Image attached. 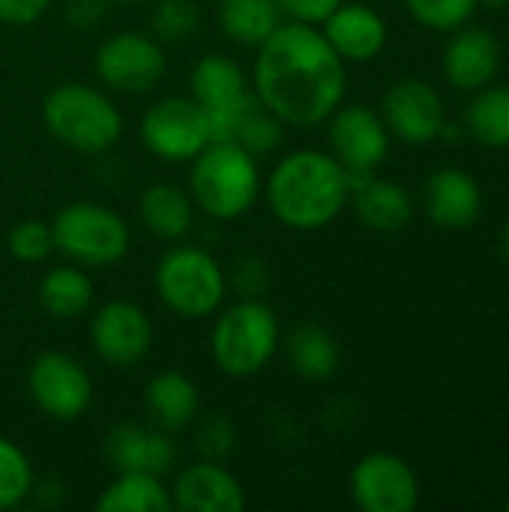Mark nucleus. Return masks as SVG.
<instances>
[{
  "mask_svg": "<svg viewBox=\"0 0 509 512\" xmlns=\"http://www.w3.org/2000/svg\"><path fill=\"white\" fill-rule=\"evenodd\" d=\"M252 90L285 126L309 129L324 123L345 99V60L324 39L318 24L282 21L258 48Z\"/></svg>",
  "mask_w": 509,
  "mask_h": 512,
  "instance_id": "nucleus-1",
  "label": "nucleus"
},
{
  "mask_svg": "<svg viewBox=\"0 0 509 512\" xmlns=\"http://www.w3.org/2000/svg\"><path fill=\"white\" fill-rule=\"evenodd\" d=\"M261 195L279 225L291 231H318L348 207L351 183L333 153L306 147L273 165Z\"/></svg>",
  "mask_w": 509,
  "mask_h": 512,
  "instance_id": "nucleus-2",
  "label": "nucleus"
},
{
  "mask_svg": "<svg viewBox=\"0 0 509 512\" xmlns=\"http://www.w3.org/2000/svg\"><path fill=\"white\" fill-rule=\"evenodd\" d=\"M186 189L204 216L216 222H234L258 204L264 177L249 150L234 141L213 138L189 162Z\"/></svg>",
  "mask_w": 509,
  "mask_h": 512,
  "instance_id": "nucleus-3",
  "label": "nucleus"
},
{
  "mask_svg": "<svg viewBox=\"0 0 509 512\" xmlns=\"http://www.w3.org/2000/svg\"><path fill=\"white\" fill-rule=\"evenodd\" d=\"M39 111L48 135L81 156L108 153L123 135L120 108L105 90L93 84L63 81L45 93Z\"/></svg>",
  "mask_w": 509,
  "mask_h": 512,
  "instance_id": "nucleus-4",
  "label": "nucleus"
},
{
  "mask_svg": "<svg viewBox=\"0 0 509 512\" xmlns=\"http://www.w3.org/2000/svg\"><path fill=\"white\" fill-rule=\"evenodd\" d=\"M282 345L279 318L261 297H240L216 312L210 330V357L228 378H255Z\"/></svg>",
  "mask_w": 509,
  "mask_h": 512,
  "instance_id": "nucleus-5",
  "label": "nucleus"
},
{
  "mask_svg": "<svg viewBox=\"0 0 509 512\" xmlns=\"http://www.w3.org/2000/svg\"><path fill=\"white\" fill-rule=\"evenodd\" d=\"M153 288L159 303L177 318H210L228 297L225 267L216 255L195 243H171L153 270Z\"/></svg>",
  "mask_w": 509,
  "mask_h": 512,
  "instance_id": "nucleus-6",
  "label": "nucleus"
},
{
  "mask_svg": "<svg viewBox=\"0 0 509 512\" xmlns=\"http://www.w3.org/2000/svg\"><path fill=\"white\" fill-rule=\"evenodd\" d=\"M54 252L78 267H111L129 252L126 219L96 201H72L51 219Z\"/></svg>",
  "mask_w": 509,
  "mask_h": 512,
  "instance_id": "nucleus-7",
  "label": "nucleus"
},
{
  "mask_svg": "<svg viewBox=\"0 0 509 512\" xmlns=\"http://www.w3.org/2000/svg\"><path fill=\"white\" fill-rule=\"evenodd\" d=\"M138 138L156 159L180 165L192 162L213 141V126L192 96H165L144 111Z\"/></svg>",
  "mask_w": 509,
  "mask_h": 512,
  "instance_id": "nucleus-8",
  "label": "nucleus"
},
{
  "mask_svg": "<svg viewBox=\"0 0 509 512\" xmlns=\"http://www.w3.org/2000/svg\"><path fill=\"white\" fill-rule=\"evenodd\" d=\"M168 69L165 48L156 36L138 33V30H123L111 33L108 39L99 42L93 54V72L102 87L114 93H147L153 90Z\"/></svg>",
  "mask_w": 509,
  "mask_h": 512,
  "instance_id": "nucleus-9",
  "label": "nucleus"
},
{
  "mask_svg": "<svg viewBox=\"0 0 509 512\" xmlns=\"http://www.w3.org/2000/svg\"><path fill=\"white\" fill-rule=\"evenodd\" d=\"M27 396L54 423H75L93 402V378L66 351H42L27 369Z\"/></svg>",
  "mask_w": 509,
  "mask_h": 512,
  "instance_id": "nucleus-10",
  "label": "nucleus"
},
{
  "mask_svg": "<svg viewBox=\"0 0 509 512\" xmlns=\"http://www.w3.org/2000/svg\"><path fill=\"white\" fill-rule=\"evenodd\" d=\"M330 153L348 171L351 189L372 177L390 153V129L369 105H339L327 120Z\"/></svg>",
  "mask_w": 509,
  "mask_h": 512,
  "instance_id": "nucleus-11",
  "label": "nucleus"
},
{
  "mask_svg": "<svg viewBox=\"0 0 509 512\" xmlns=\"http://www.w3.org/2000/svg\"><path fill=\"white\" fill-rule=\"evenodd\" d=\"M189 96L207 111L213 138H228L246 108L258 99L249 72L225 54H204L189 75Z\"/></svg>",
  "mask_w": 509,
  "mask_h": 512,
  "instance_id": "nucleus-12",
  "label": "nucleus"
},
{
  "mask_svg": "<svg viewBox=\"0 0 509 512\" xmlns=\"http://www.w3.org/2000/svg\"><path fill=\"white\" fill-rule=\"evenodd\" d=\"M90 348L117 369H132L153 348V321L132 300H108L90 315Z\"/></svg>",
  "mask_w": 509,
  "mask_h": 512,
  "instance_id": "nucleus-13",
  "label": "nucleus"
},
{
  "mask_svg": "<svg viewBox=\"0 0 509 512\" xmlns=\"http://www.w3.org/2000/svg\"><path fill=\"white\" fill-rule=\"evenodd\" d=\"M351 498L363 512H414L420 480L402 456L375 450L354 465Z\"/></svg>",
  "mask_w": 509,
  "mask_h": 512,
  "instance_id": "nucleus-14",
  "label": "nucleus"
},
{
  "mask_svg": "<svg viewBox=\"0 0 509 512\" xmlns=\"http://www.w3.org/2000/svg\"><path fill=\"white\" fill-rule=\"evenodd\" d=\"M390 135L405 144H429L444 129V102L438 90L420 78H402L384 93L381 111Z\"/></svg>",
  "mask_w": 509,
  "mask_h": 512,
  "instance_id": "nucleus-15",
  "label": "nucleus"
},
{
  "mask_svg": "<svg viewBox=\"0 0 509 512\" xmlns=\"http://www.w3.org/2000/svg\"><path fill=\"white\" fill-rule=\"evenodd\" d=\"M105 462L117 471H144L165 477L177 462L174 435L153 423H117L102 441Z\"/></svg>",
  "mask_w": 509,
  "mask_h": 512,
  "instance_id": "nucleus-16",
  "label": "nucleus"
},
{
  "mask_svg": "<svg viewBox=\"0 0 509 512\" xmlns=\"http://www.w3.org/2000/svg\"><path fill=\"white\" fill-rule=\"evenodd\" d=\"M171 507L180 512H240L246 507V492L222 462L198 459L177 474Z\"/></svg>",
  "mask_w": 509,
  "mask_h": 512,
  "instance_id": "nucleus-17",
  "label": "nucleus"
},
{
  "mask_svg": "<svg viewBox=\"0 0 509 512\" xmlns=\"http://www.w3.org/2000/svg\"><path fill=\"white\" fill-rule=\"evenodd\" d=\"M318 27L345 63L375 60L387 45L384 18L366 3H345L342 0Z\"/></svg>",
  "mask_w": 509,
  "mask_h": 512,
  "instance_id": "nucleus-18",
  "label": "nucleus"
},
{
  "mask_svg": "<svg viewBox=\"0 0 509 512\" xmlns=\"http://www.w3.org/2000/svg\"><path fill=\"white\" fill-rule=\"evenodd\" d=\"M501 66V45L492 30L462 24L444 48V75L459 90H480L492 84Z\"/></svg>",
  "mask_w": 509,
  "mask_h": 512,
  "instance_id": "nucleus-19",
  "label": "nucleus"
},
{
  "mask_svg": "<svg viewBox=\"0 0 509 512\" xmlns=\"http://www.w3.org/2000/svg\"><path fill=\"white\" fill-rule=\"evenodd\" d=\"M426 213L438 228L465 231L483 213L480 183L465 168H438L426 180Z\"/></svg>",
  "mask_w": 509,
  "mask_h": 512,
  "instance_id": "nucleus-20",
  "label": "nucleus"
},
{
  "mask_svg": "<svg viewBox=\"0 0 509 512\" xmlns=\"http://www.w3.org/2000/svg\"><path fill=\"white\" fill-rule=\"evenodd\" d=\"M198 408H201L198 384L180 369H165L153 375L144 387V411L150 423L171 435L189 429L198 420Z\"/></svg>",
  "mask_w": 509,
  "mask_h": 512,
  "instance_id": "nucleus-21",
  "label": "nucleus"
},
{
  "mask_svg": "<svg viewBox=\"0 0 509 512\" xmlns=\"http://www.w3.org/2000/svg\"><path fill=\"white\" fill-rule=\"evenodd\" d=\"M357 219L378 234H396L411 225L414 219V198L405 186L381 177H366L351 189V201Z\"/></svg>",
  "mask_w": 509,
  "mask_h": 512,
  "instance_id": "nucleus-22",
  "label": "nucleus"
},
{
  "mask_svg": "<svg viewBox=\"0 0 509 512\" xmlns=\"http://www.w3.org/2000/svg\"><path fill=\"white\" fill-rule=\"evenodd\" d=\"M195 213H198V207H195L189 189H183L177 183H153L138 198V216H141L144 228L165 243L186 240L189 231L195 228Z\"/></svg>",
  "mask_w": 509,
  "mask_h": 512,
  "instance_id": "nucleus-23",
  "label": "nucleus"
},
{
  "mask_svg": "<svg viewBox=\"0 0 509 512\" xmlns=\"http://www.w3.org/2000/svg\"><path fill=\"white\" fill-rule=\"evenodd\" d=\"M36 300H39L45 315H51L57 321H72V318H81L93 309L96 288H93V279L84 273V267L69 261V264L51 267L39 279Z\"/></svg>",
  "mask_w": 509,
  "mask_h": 512,
  "instance_id": "nucleus-24",
  "label": "nucleus"
},
{
  "mask_svg": "<svg viewBox=\"0 0 509 512\" xmlns=\"http://www.w3.org/2000/svg\"><path fill=\"white\" fill-rule=\"evenodd\" d=\"M285 360L297 378L321 384V381H330L336 375V369L342 363V351H339V342L333 339V333L306 321L288 333Z\"/></svg>",
  "mask_w": 509,
  "mask_h": 512,
  "instance_id": "nucleus-25",
  "label": "nucleus"
},
{
  "mask_svg": "<svg viewBox=\"0 0 509 512\" xmlns=\"http://www.w3.org/2000/svg\"><path fill=\"white\" fill-rule=\"evenodd\" d=\"M99 512H168L171 489L156 474L117 471V477L96 498Z\"/></svg>",
  "mask_w": 509,
  "mask_h": 512,
  "instance_id": "nucleus-26",
  "label": "nucleus"
},
{
  "mask_svg": "<svg viewBox=\"0 0 509 512\" xmlns=\"http://www.w3.org/2000/svg\"><path fill=\"white\" fill-rule=\"evenodd\" d=\"M216 18L231 42L249 48H258L285 21L276 0H219Z\"/></svg>",
  "mask_w": 509,
  "mask_h": 512,
  "instance_id": "nucleus-27",
  "label": "nucleus"
},
{
  "mask_svg": "<svg viewBox=\"0 0 509 512\" xmlns=\"http://www.w3.org/2000/svg\"><path fill=\"white\" fill-rule=\"evenodd\" d=\"M465 129L483 147H509V87H480L465 111Z\"/></svg>",
  "mask_w": 509,
  "mask_h": 512,
  "instance_id": "nucleus-28",
  "label": "nucleus"
},
{
  "mask_svg": "<svg viewBox=\"0 0 509 512\" xmlns=\"http://www.w3.org/2000/svg\"><path fill=\"white\" fill-rule=\"evenodd\" d=\"M285 129H288V126H285L270 108H264L261 99H255V102L246 108V114L237 120V126L231 129V135H228L225 141H234V144H240L243 150H249L255 159H261V156L276 153V150L282 147Z\"/></svg>",
  "mask_w": 509,
  "mask_h": 512,
  "instance_id": "nucleus-29",
  "label": "nucleus"
},
{
  "mask_svg": "<svg viewBox=\"0 0 509 512\" xmlns=\"http://www.w3.org/2000/svg\"><path fill=\"white\" fill-rule=\"evenodd\" d=\"M33 465L30 456L9 438L0 435V510H15L33 495Z\"/></svg>",
  "mask_w": 509,
  "mask_h": 512,
  "instance_id": "nucleus-30",
  "label": "nucleus"
},
{
  "mask_svg": "<svg viewBox=\"0 0 509 512\" xmlns=\"http://www.w3.org/2000/svg\"><path fill=\"white\" fill-rule=\"evenodd\" d=\"M6 249L18 264H42L54 252L51 222L45 219H18L6 234Z\"/></svg>",
  "mask_w": 509,
  "mask_h": 512,
  "instance_id": "nucleus-31",
  "label": "nucleus"
},
{
  "mask_svg": "<svg viewBox=\"0 0 509 512\" xmlns=\"http://www.w3.org/2000/svg\"><path fill=\"white\" fill-rule=\"evenodd\" d=\"M201 24L195 0H159L153 9V36L159 42H186Z\"/></svg>",
  "mask_w": 509,
  "mask_h": 512,
  "instance_id": "nucleus-32",
  "label": "nucleus"
},
{
  "mask_svg": "<svg viewBox=\"0 0 509 512\" xmlns=\"http://www.w3.org/2000/svg\"><path fill=\"white\" fill-rule=\"evenodd\" d=\"M477 6V0H405L411 18L432 30H456L468 24Z\"/></svg>",
  "mask_w": 509,
  "mask_h": 512,
  "instance_id": "nucleus-33",
  "label": "nucleus"
},
{
  "mask_svg": "<svg viewBox=\"0 0 509 512\" xmlns=\"http://www.w3.org/2000/svg\"><path fill=\"white\" fill-rule=\"evenodd\" d=\"M195 426V450L201 459L225 462L234 453L237 444V429L225 414H207L192 423Z\"/></svg>",
  "mask_w": 509,
  "mask_h": 512,
  "instance_id": "nucleus-34",
  "label": "nucleus"
},
{
  "mask_svg": "<svg viewBox=\"0 0 509 512\" xmlns=\"http://www.w3.org/2000/svg\"><path fill=\"white\" fill-rule=\"evenodd\" d=\"M228 291H237L240 297H261L270 285V270L261 258H237L231 270H225Z\"/></svg>",
  "mask_w": 509,
  "mask_h": 512,
  "instance_id": "nucleus-35",
  "label": "nucleus"
},
{
  "mask_svg": "<svg viewBox=\"0 0 509 512\" xmlns=\"http://www.w3.org/2000/svg\"><path fill=\"white\" fill-rule=\"evenodd\" d=\"M282 15L288 21H303V24H321L342 0H276Z\"/></svg>",
  "mask_w": 509,
  "mask_h": 512,
  "instance_id": "nucleus-36",
  "label": "nucleus"
},
{
  "mask_svg": "<svg viewBox=\"0 0 509 512\" xmlns=\"http://www.w3.org/2000/svg\"><path fill=\"white\" fill-rule=\"evenodd\" d=\"M51 9V0H0V24L24 27L39 21Z\"/></svg>",
  "mask_w": 509,
  "mask_h": 512,
  "instance_id": "nucleus-37",
  "label": "nucleus"
},
{
  "mask_svg": "<svg viewBox=\"0 0 509 512\" xmlns=\"http://www.w3.org/2000/svg\"><path fill=\"white\" fill-rule=\"evenodd\" d=\"M108 0H69L63 9V18L78 30H93L105 18Z\"/></svg>",
  "mask_w": 509,
  "mask_h": 512,
  "instance_id": "nucleus-38",
  "label": "nucleus"
},
{
  "mask_svg": "<svg viewBox=\"0 0 509 512\" xmlns=\"http://www.w3.org/2000/svg\"><path fill=\"white\" fill-rule=\"evenodd\" d=\"M501 255H504V261L509 264V222L507 228H504V234H501Z\"/></svg>",
  "mask_w": 509,
  "mask_h": 512,
  "instance_id": "nucleus-39",
  "label": "nucleus"
},
{
  "mask_svg": "<svg viewBox=\"0 0 509 512\" xmlns=\"http://www.w3.org/2000/svg\"><path fill=\"white\" fill-rule=\"evenodd\" d=\"M477 3H483V6H489V9H507L509 0H477Z\"/></svg>",
  "mask_w": 509,
  "mask_h": 512,
  "instance_id": "nucleus-40",
  "label": "nucleus"
},
{
  "mask_svg": "<svg viewBox=\"0 0 509 512\" xmlns=\"http://www.w3.org/2000/svg\"><path fill=\"white\" fill-rule=\"evenodd\" d=\"M114 3H141V0H114Z\"/></svg>",
  "mask_w": 509,
  "mask_h": 512,
  "instance_id": "nucleus-41",
  "label": "nucleus"
},
{
  "mask_svg": "<svg viewBox=\"0 0 509 512\" xmlns=\"http://www.w3.org/2000/svg\"><path fill=\"white\" fill-rule=\"evenodd\" d=\"M507 510H509V501H507Z\"/></svg>",
  "mask_w": 509,
  "mask_h": 512,
  "instance_id": "nucleus-42",
  "label": "nucleus"
}]
</instances>
